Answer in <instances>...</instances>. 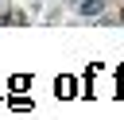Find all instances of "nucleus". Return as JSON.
<instances>
[{"label": "nucleus", "instance_id": "f257e3e1", "mask_svg": "<svg viewBox=\"0 0 124 120\" xmlns=\"http://www.w3.org/2000/svg\"><path fill=\"white\" fill-rule=\"evenodd\" d=\"M70 8H74V12L81 15V19H97V15H101V12L108 8V0H74Z\"/></svg>", "mask_w": 124, "mask_h": 120}]
</instances>
